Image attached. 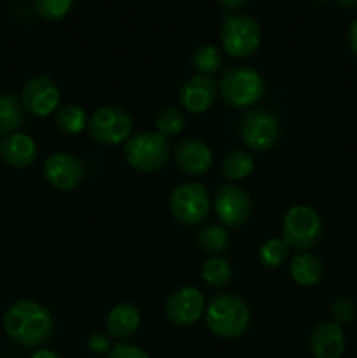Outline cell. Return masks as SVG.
Segmentation results:
<instances>
[{"mask_svg":"<svg viewBox=\"0 0 357 358\" xmlns=\"http://www.w3.org/2000/svg\"><path fill=\"white\" fill-rule=\"evenodd\" d=\"M308 345L314 358H340L345 352V331L335 320L318 322L312 329Z\"/></svg>","mask_w":357,"mask_h":358,"instance_id":"9a60e30c","label":"cell"},{"mask_svg":"<svg viewBox=\"0 0 357 358\" xmlns=\"http://www.w3.org/2000/svg\"><path fill=\"white\" fill-rule=\"evenodd\" d=\"M247 2L248 0H219L220 6H224L226 9H241Z\"/></svg>","mask_w":357,"mask_h":358,"instance_id":"d6a6232c","label":"cell"},{"mask_svg":"<svg viewBox=\"0 0 357 358\" xmlns=\"http://www.w3.org/2000/svg\"><path fill=\"white\" fill-rule=\"evenodd\" d=\"M111 339H108V336L102 334V332H94L88 338V350L94 355H105V353L111 352Z\"/></svg>","mask_w":357,"mask_h":358,"instance_id":"4dcf8cb0","label":"cell"},{"mask_svg":"<svg viewBox=\"0 0 357 358\" xmlns=\"http://www.w3.org/2000/svg\"><path fill=\"white\" fill-rule=\"evenodd\" d=\"M214 208L220 222L227 227H240L252 213V199L244 187L237 184H223L214 196Z\"/></svg>","mask_w":357,"mask_h":358,"instance_id":"30bf717a","label":"cell"},{"mask_svg":"<svg viewBox=\"0 0 357 358\" xmlns=\"http://www.w3.org/2000/svg\"><path fill=\"white\" fill-rule=\"evenodd\" d=\"M24 119V108L14 93H0V136L14 135L21 128Z\"/></svg>","mask_w":357,"mask_h":358,"instance_id":"ffe728a7","label":"cell"},{"mask_svg":"<svg viewBox=\"0 0 357 358\" xmlns=\"http://www.w3.org/2000/svg\"><path fill=\"white\" fill-rule=\"evenodd\" d=\"M202 278L212 289H223L233 278V268L227 259L220 257V255H212L203 262Z\"/></svg>","mask_w":357,"mask_h":358,"instance_id":"44dd1931","label":"cell"},{"mask_svg":"<svg viewBox=\"0 0 357 358\" xmlns=\"http://www.w3.org/2000/svg\"><path fill=\"white\" fill-rule=\"evenodd\" d=\"M340 7H346V9H356L357 0H335Z\"/></svg>","mask_w":357,"mask_h":358,"instance_id":"e575fe53","label":"cell"},{"mask_svg":"<svg viewBox=\"0 0 357 358\" xmlns=\"http://www.w3.org/2000/svg\"><path fill=\"white\" fill-rule=\"evenodd\" d=\"M220 42L231 58H248L261 45V28L247 14H230L220 28Z\"/></svg>","mask_w":357,"mask_h":358,"instance_id":"5b68a950","label":"cell"},{"mask_svg":"<svg viewBox=\"0 0 357 358\" xmlns=\"http://www.w3.org/2000/svg\"><path fill=\"white\" fill-rule=\"evenodd\" d=\"M186 117L178 108L167 107L158 114L156 117V133H160L164 138L177 136L184 129Z\"/></svg>","mask_w":357,"mask_h":358,"instance_id":"4316f807","label":"cell"},{"mask_svg":"<svg viewBox=\"0 0 357 358\" xmlns=\"http://www.w3.org/2000/svg\"><path fill=\"white\" fill-rule=\"evenodd\" d=\"M59 90L48 76H34L21 90V105L34 117H48L58 110Z\"/></svg>","mask_w":357,"mask_h":358,"instance_id":"8fae6325","label":"cell"},{"mask_svg":"<svg viewBox=\"0 0 357 358\" xmlns=\"http://www.w3.org/2000/svg\"><path fill=\"white\" fill-rule=\"evenodd\" d=\"M356 303L352 299H349V297H340L331 306L332 320L340 325L352 322L354 317H356Z\"/></svg>","mask_w":357,"mask_h":358,"instance_id":"f1b7e54d","label":"cell"},{"mask_svg":"<svg viewBox=\"0 0 357 358\" xmlns=\"http://www.w3.org/2000/svg\"><path fill=\"white\" fill-rule=\"evenodd\" d=\"M140 325V311L132 303H119L108 311L105 329L114 339H128L136 332Z\"/></svg>","mask_w":357,"mask_h":358,"instance_id":"ac0fdd59","label":"cell"},{"mask_svg":"<svg viewBox=\"0 0 357 358\" xmlns=\"http://www.w3.org/2000/svg\"><path fill=\"white\" fill-rule=\"evenodd\" d=\"M206 327L223 339H237L247 332L251 325V310L234 294H217L205 311Z\"/></svg>","mask_w":357,"mask_h":358,"instance_id":"7a4b0ae2","label":"cell"},{"mask_svg":"<svg viewBox=\"0 0 357 358\" xmlns=\"http://www.w3.org/2000/svg\"><path fill=\"white\" fill-rule=\"evenodd\" d=\"M35 10L46 21H59L70 13L74 0H34Z\"/></svg>","mask_w":357,"mask_h":358,"instance_id":"83f0119b","label":"cell"},{"mask_svg":"<svg viewBox=\"0 0 357 358\" xmlns=\"http://www.w3.org/2000/svg\"><path fill=\"white\" fill-rule=\"evenodd\" d=\"M289 275L298 285L310 287L315 285L324 276V264L321 259L310 252H301L290 259Z\"/></svg>","mask_w":357,"mask_h":358,"instance_id":"d6986e66","label":"cell"},{"mask_svg":"<svg viewBox=\"0 0 357 358\" xmlns=\"http://www.w3.org/2000/svg\"><path fill=\"white\" fill-rule=\"evenodd\" d=\"M284 241L296 250H307L322 238V219L312 206L296 205L286 212L282 222Z\"/></svg>","mask_w":357,"mask_h":358,"instance_id":"52a82bcc","label":"cell"},{"mask_svg":"<svg viewBox=\"0 0 357 358\" xmlns=\"http://www.w3.org/2000/svg\"><path fill=\"white\" fill-rule=\"evenodd\" d=\"M181 103L191 114H203L217 98V86L210 76H192L182 84Z\"/></svg>","mask_w":357,"mask_h":358,"instance_id":"2e32d148","label":"cell"},{"mask_svg":"<svg viewBox=\"0 0 357 358\" xmlns=\"http://www.w3.org/2000/svg\"><path fill=\"white\" fill-rule=\"evenodd\" d=\"M133 119L122 107H102L88 119V133L100 145H118L130 138Z\"/></svg>","mask_w":357,"mask_h":358,"instance_id":"ba28073f","label":"cell"},{"mask_svg":"<svg viewBox=\"0 0 357 358\" xmlns=\"http://www.w3.org/2000/svg\"><path fill=\"white\" fill-rule=\"evenodd\" d=\"M55 122L63 133H69V135H77L83 129L88 128V115L86 110L79 105H63L62 108H58L55 114Z\"/></svg>","mask_w":357,"mask_h":358,"instance_id":"7402d4cb","label":"cell"},{"mask_svg":"<svg viewBox=\"0 0 357 358\" xmlns=\"http://www.w3.org/2000/svg\"><path fill=\"white\" fill-rule=\"evenodd\" d=\"M349 45H350V51L357 56V17L350 23L349 27Z\"/></svg>","mask_w":357,"mask_h":358,"instance_id":"1f68e13d","label":"cell"},{"mask_svg":"<svg viewBox=\"0 0 357 358\" xmlns=\"http://www.w3.org/2000/svg\"><path fill=\"white\" fill-rule=\"evenodd\" d=\"M28 358H62L56 352H51V350H37V352L31 353Z\"/></svg>","mask_w":357,"mask_h":358,"instance_id":"836d02e7","label":"cell"},{"mask_svg":"<svg viewBox=\"0 0 357 358\" xmlns=\"http://www.w3.org/2000/svg\"><path fill=\"white\" fill-rule=\"evenodd\" d=\"M4 331L23 348H38L51 339L55 331L51 311L30 299H21L4 315Z\"/></svg>","mask_w":357,"mask_h":358,"instance_id":"6da1fadb","label":"cell"},{"mask_svg":"<svg viewBox=\"0 0 357 358\" xmlns=\"http://www.w3.org/2000/svg\"><path fill=\"white\" fill-rule=\"evenodd\" d=\"M107 358H150V357L147 355L140 346L128 345V343H119V345L112 346Z\"/></svg>","mask_w":357,"mask_h":358,"instance_id":"f546056e","label":"cell"},{"mask_svg":"<svg viewBox=\"0 0 357 358\" xmlns=\"http://www.w3.org/2000/svg\"><path fill=\"white\" fill-rule=\"evenodd\" d=\"M174 157L178 170L184 171L186 175H191V177L205 175L210 170L214 161L210 147L203 140L195 138V136L182 138L175 145Z\"/></svg>","mask_w":357,"mask_h":358,"instance_id":"5bb4252c","label":"cell"},{"mask_svg":"<svg viewBox=\"0 0 357 358\" xmlns=\"http://www.w3.org/2000/svg\"><path fill=\"white\" fill-rule=\"evenodd\" d=\"M0 157L7 166L23 170L31 166L37 159V143L24 133H14L6 136L0 143Z\"/></svg>","mask_w":357,"mask_h":358,"instance_id":"e0dca14e","label":"cell"},{"mask_svg":"<svg viewBox=\"0 0 357 358\" xmlns=\"http://www.w3.org/2000/svg\"><path fill=\"white\" fill-rule=\"evenodd\" d=\"M44 178L58 191H72L84 180V164L79 157L69 152L51 154L44 161Z\"/></svg>","mask_w":357,"mask_h":358,"instance_id":"4fadbf2b","label":"cell"},{"mask_svg":"<svg viewBox=\"0 0 357 358\" xmlns=\"http://www.w3.org/2000/svg\"><path fill=\"white\" fill-rule=\"evenodd\" d=\"M265 94V79L248 66H234L220 79V96L230 107L245 108L258 103Z\"/></svg>","mask_w":357,"mask_h":358,"instance_id":"277c9868","label":"cell"},{"mask_svg":"<svg viewBox=\"0 0 357 358\" xmlns=\"http://www.w3.org/2000/svg\"><path fill=\"white\" fill-rule=\"evenodd\" d=\"M205 313V297L200 289L191 285L178 287L164 303V315L175 325H192Z\"/></svg>","mask_w":357,"mask_h":358,"instance_id":"7c38bea8","label":"cell"},{"mask_svg":"<svg viewBox=\"0 0 357 358\" xmlns=\"http://www.w3.org/2000/svg\"><path fill=\"white\" fill-rule=\"evenodd\" d=\"M198 245L205 254L219 255L230 245V234L224 227L216 226V224H209L203 227L198 234Z\"/></svg>","mask_w":357,"mask_h":358,"instance_id":"d4e9b609","label":"cell"},{"mask_svg":"<svg viewBox=\"0 0 357 358\" xmlns=\"http://www.w3.org/2000/svg\"><path fill=\"white\" fill-rule=\"evenodd\" d=\"M241 142L252 150H268L280 136V124L275 114L265 108L248 110L240 121Z\"/></svg>","mask_w":357,"mask_h":358,"instance_id":"9c48e42d","label":"cell"},{"mask_svg":"<svg viewBox=\"0 0 357 358\" xmlns=\"http://www.w3.org/2000/svg\"><path fill=\"white\" fill-rule=\"evenodd\" d=\"M254 171V157L247 150H233L223 163V175L230 180H241Z\"/></svg>","mask_w":357,"mask_h":358,"instance_id":"603a6c76","label":"cell"},{"mask_svg":"<svg viewBox=\"0 0 357 358\" xmlns=\"http://www.w3.org/2000/svg\"><path fill=\"white\" fill-rule=\"evenodd\" d=\"M172 217L184 226L203 222L210 212L209 191L200 182H184L172 191L168 198Z\"/></svg>","mask_w":357,"mask_h":358,"instance_id":"8992f818","label":"cell"},{"mask_svg":"<svg viewBox=\"0 0 357 358\" xmlns=\"http://www.w3.org/2000/svg\"><path fill=\"white\" fill-rule=\"evenodd\" d=\"M191 65L200 76H210V73L217 72L223 65L219 49L212 44L198 45L191 55Z\"/></svg>","mask_w":357,"mask_h":358,"instance_id":"cb8c5ba5","label":"cell"},{"mask_svg":"<svg viewBox=\"0 0 357 358\" xmlns=\"http://www.w3.org/2000/svg\"><path fill=\"white\" fill-rule=\"evenodd\" d=\"M125 159L133 170L142 173L160 171L170 159V142L160 133H136L126 140Z\"/></svg>","mask_w":357,"mask_h":358,"instance_id":"3957f363","label":"cell"},{"mask_svg":"<svg viewBox=\"0 0 357 358\" xmlns=\"http://www.w3.org/2000/svg\"><path fill=\"white\" fill-rule=\"evenodd\" d=\"M289 257V245L280 238H270L259 248V261L266 268H279Z\"/></svg>","mask_w":357,"mask_h":358,"instance_id":"484cf974","label":"cell"}]
</instances>
